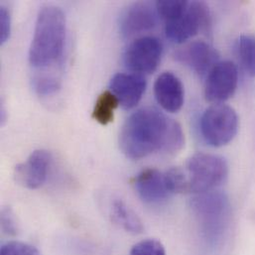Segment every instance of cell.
I'll return each mask as SVG.
<instances>
[{"label": "cell", "instance_id": "30bf717a", "mask_svg": "<svg viewBox=\"0 0 255 255\" xmlns=\"http://www.w3.org/2000/svg\"><path fill=\"white\" fill-rule=\"evenodd\" d=\"M155 5L149 2H135L124 11L120 19V31L125 38L132 37L149 30L157 24Z\"/></svg>", "mask_w": 255, "mask_h": 255}, {"label": "cell", "instance_id": "44dd1931", "mask_svg": "<svg viewBox=\"0 0 255 255\" xmlns=\"http://www.w3.org/2000/svg\"><path fill=\"white\" fill-rule=\"evenodd\" d=\"M34 90L39 96H51L60 89V81L53 77H37L33 81Z\"/></svg>", "mask_w": 255, "mask_h": 255}, {"label": "cell", "instance_id": "9c48e42d", "mask_svg": "<svg viewBox=\"0 0 255 255\" xmlns=\"http://www.w3.org/2000/svg\"><path fill=\"white\" fill-rule=\"evenodd\" d=\"M51 155L46 150H35L27 160L15 168L16 182L29 190H36L47 180Z\"/></svg>", "mask_w": 255, "mask_h": 255}, {"label": "cell", "instance_id": "52a82bcc", "mask_svg": "<svg viewBox=\"0 0 255 255\" xmlns=\"http://www.w3.org/2000/svg\"><path fill=\"white\" fill-rule=\"evenodd\" d=\"M162 52L163 46L158 38L141 37L128 46L124 55V62L127 68L134 74H151L158 68Z\"/></svg>", "mask_w": 255, "mask_h": 255}, {"label": "cell", "instance_id": "cb8c5ba5", "mask_svg": "<svg viewBox=\"0 0 255 255\" xmlns=\"http://www.w3.org/2000/svg\"><path fill=\"white\" fill-rule=\"evenodd\" d=\"M1 227L5 234L15 235L17 233V224L14 215L10 209L4 208L1 212Z\"/></svg>", "mask_w": 255, "mask_h": 255}, {"label": "cell", "instance_id": "2e32d148", "mask_svg": "<svg viewBox=\"0 0 255 255\" xmlns=\"http://www.w3.org/2000/svg\"><path fill=\"white\" fill-rule=\"evenodd\" d=\"M120 102L112 91L102 93L95 105L93 119L102 126H108L114 122L115 112L119 108Z\"/></svg>", "mask_w": 255, "mask_h": 255}, {"label": "cell", "instance_id": "8fae6325", "mask_svg": "<svg viewBox=\"0 0 255 255\" xmlns=\"http://www.w3.org/2000/svg\"><path fill=\"white\" fill-rule=\"evenodd\" d=\"M175 59L203 77L219 63V54L210 44L194 41L178 50Z\"/></svg>", "mask_w": 255, "mask_h": 255}, {"label": "cell", "instance_id": "7402d4cb", "mask_svg": "<svg viewBox=\"0 0 255 255\" xmlns=\"http://www.w3.org/2000/svg\"><path fill=\"white\" fill-rule=\"evenodd\" d=\"M0 255H41V254L30 245L20 242H10L2 246Z\"/></svg>", "mask_w": 255, "mask_h": 255}, {"label": "cell", "instance_id": "3957f363", "mask_svg": "<svg viewBox=\"0 0 255 255\" xmlns=\"http://www.w3.org/2000/svg\"><path fill=\"white\" fill-rule=\"evenodd\" d=\"M191 208L204 238L211 245L223 240L231 220L229 197L220 191L197 194L191 201Z\"/></svg>", "mask_w": 255, "mask_h": 255}, {"label": "cell", "instance_id": "d6986e66", "mask_svg": "<svg viewBox=\"0 0 255 255\" xmlns=\"http://www.w3.org/2000/svg\"><path fill=\"white\" fill-rule=\"evenodd\" d=\"M164 175L170 194L188 193V180L183 168H171L166 173H164Z\"/></svg>", "mask_w": 255, "mask_h": 255}, {"label": "cell", "instance_id": "9a60e30c", "mask_svg": "<svg viewBox=\"0 0 255 255\" xmlns=\"http://www.w3.org/2000/svg\"><path fill=\"white\" fill-rule=\"evenodd\" d=\"M113 218L125 231L132 235H139L144 227L139 217L123 201H116L113 204Z\"/></svg>", "mask_w": 255, "mask_h": 255}, {"label": "cell", "instance_id": "277c9868", "mask_svg": "<svg viewBox=\"0 0 255 255\" xmlns=\"http://www.w3.org/2000/svg\"><path fill=\"white\" fill-rule=\"evenodd\" d=\"M188 180V193L213 191L228 177L229 166L225 158L204 152L192 155L184 168Z\"/></svg>", "mask_w": 255, "mask_h": 255}, {"label": "cell", "instance_id": "6da1fadb", "mask_svg": "<svg viewBox=\"0 0 255 255\" xmlns=\"http://www.w3.org/2000/svg\"><path fill=\"white\" fill-rule=\"evenodd\" d=\"M185 144L180 124L155 108H143L132 114L120 134V146L126 156L142 159L154 152L175 154Z\"/></svg>", "mask_w": 255, "mask_h": 255}, {"label": "cell", "instance_id": "5bb4252c", "mask_svg": "<svg viewBox=\"0 0 255 255\" xmlns=\"http://www.w3.org/2000/svg\"><path fill=\"white\" fill-rule=\"evenodd\" d=\"M133 184L139 198L148 204L160 203L171 195L166 185L165 175L155 168L142 170L134 178Z\"/></svg>", "mask_w": 255, "mask_h": 255}, {"label": "cell", "instance_id": "5b68a950", "mask_svg": "<svg viewBox=\"0 0 255 255\" xmlns=\"http://www.w3.org/2000/svg\"><path fill=\"white\" fill-rule=\"evenodd\" d=\"M239 130L237 112L224 104L213 105L201 118V133L205 141L213 147L229 144Z\"/></svg>", "mask_w": 255, "mask_h": 255}, {"label": "cell", "instance_id": "ba28073f", "mask_svg": "<svg viewBox=\"0 0 255 255\" xmlns=\"http://www.w3.org/2000/svg\"><path fill=\"white\" fill-rule=\"evenodd\" d=\"M239 85V70L232 61L216 64L210 71L205 85V98L213 105L224 104L236 93Z\"/></svg>", "mask_w": 255, "mask_h": 255}, {"label": "cell", "instance_id": "4fadbf2b", "mask_svg": "<svg viewBox=\"0 0 255 255\" xmlns=\"http://www.w3.org/2000/svg\"><path fill=\"white\" fill-rule=\"evenodd\" d=\"M146 86L145 78L134 73L116 74L111 81V90L125 110H131L139 104Z\"/></svg>", "mask_w": 255, "mask_h": 255}, {"label": "cell", "instance_id": "603a6c76", "mask_svg": "<svg viewBox=\"0 0 255 255\" xmlns=\"http://www.w3.org/2000/svg\"><path fill=\"white\" fill-rule=\"evenodd\" d=\"M11 32V17L7 8L0 7V44L7 42Z\"/></svg>", "mask_w": 255, "mask_h": 255}, {"label": "cell", "instance_id": "ffe728a7", "mask_svg": "<svg viewBox=\"0 0 255 255\" xmlns=\"http://www.w3.org/2000/svg\"><path fill=\"white\" fill-rule=\"evenodd\" d=\"M129 255H166L163 245L156 240H145L136 244Z\"/></svg>", "mask_w": 255, "mask_h": 255}, {"label": "cell", "instance_id": "7c38bea8", "mask_svg": "<svg viewBox=\"0 0 255 255\" xmlns=\"http://www.w3.org/2000/svg\"><path fill=\"white\" fill-rule=\"evenodd\" d=\"M154 95L157 103L167 113H177L184 105V86L181 80L171 72H165L156 79Z\"/></svg>", "mask_w": 255, "mask_h": 255}, {"label": "cell", "instance_id": "e0dca14e", "mask_svg": "<svg viewBox=\"0 0 255 255\" xmlns=\"http://www.w3.org/2000/svg\"><path fill=\"white\" fill-rule=\"evenodd\" d=\"M238 54L241 63L251 77H255V38L242 35L238 41Z\"/></svg>", "mask_w": 255, "mask_h": 255}, {"label": "cell", "instance_id": "ac0fdd59", "mask_svg": "<svg viewBox=\"0 0 255 255\" xmlns=\"http://www.w3.org/2000/svg\"><path fill=\"white\" fill-rule=\"evenodd\" d=\"M189 2L184 0H160L155 3L158 16L166 22L182 16L188 9Z\"/></svg>", "mask_w": 255, "mask_h": 255}, {"label": "cell", "instance_id": "7a4b0ae2", "mask_svg": "<svg viewBox=\"0 0 255 255\" xmlns=\"http://www.w3.org/2000/svg\"><path fill=\"white\" fill-rule=\"evenodd\" d=\"M66 17L60 8L46 5L40 9L29 48L31 66L44 68L61 59L66 41Z\"/></svg>", "mask_w": 255, "mask_h": 255}, {"label": "cell", "instance_id": "8992f818", "mask_svg": "<svg viewBox=\"0 0 255 255\" xmlns=\"http://www.w3.org/2000/svg\"><path fill=\"white\" fill-rule=\"evenodd\" d=\"M212 16L209 6L204 1L189 2L186 12L171 21L166 22L165 34L174 43L182 44L200 32L210 33Z\"/></svg>", "mask_w": 255, "mask_h": 255}]
</instances>
